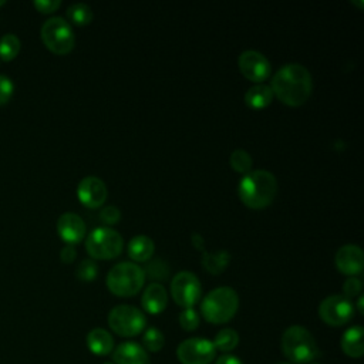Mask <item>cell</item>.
<instances>
[{
	"label": "cell",
	"instance_id": "6da1fadb",
	"mask_svg": "<svg viewBox=\"0 0 364 364\" xmlns=\"http://www.w3.org/2000/svg\"><path fill=\"white\" fill-rule=\"evenodd\" d=\"M270 88L283 104L290 107L303 105L313 90L311 74L301 64H286L274 73Z\"/></svg>",
	"mask_w": 364,
	"mask_h": 364
},
{
	"label": "cell",
	"instance_id": "7a4b0ae2",
	"mask_svg": "<svg viewBox=\"0 0 364 364\" xmlns=\"http://www.w3.org/2000/svg\"><path fill=\"white\" fill-rule=\"evenodd\" d=\"M277 193V181L266 169L249 171L237 185L239 199L250 209H263Z\"/></svg>",
	"mask_w": 364,
	"mask_h": 364
},
{
	"label": "cell",
	"instance_id": "3957f363",
	"mask_svg": "<svg viewBox=\"0 0 364 364\" xmlns=\"http://www.w3.org/2000/svg\"><path fill=\"white\" fill-rule=\"evenodd\" d=\"M282 353L293 364H306L318 354L317 343L313 334L303 326H290L284 330L280 340Z\"/></svg>",
	"mask_w": 364,
	"mask_h": 364
},
{
	"label": "cell",
	"instance_id": "277c9868",
	"mask_svg": "<svg viewBox=\"0 0 364 364\" xmlns=\"http://www.w3.org/2000/svg\"><path fill=\"white\" fill-rule=\"evenodd\" d=\"M239 307L237 293L228 286L210 290L200 303V313L212 324H223L233 318Z\"/></svg>",
	"mask_w": 364,
	"mask_h": 364
},
{
	"label": "cell",
	"instance_id": "5b68a950",
	"mask_svg": "<svg viewBox=\"0 0 364 364\" xmlns=\"http://www.w3.org/2000/svg\"><path fill=\"white\" fill-rule=\"evenodd\" d=\"M145 274L142 267L132 262H119L107 274L108 290L118 297L135 296L144 286Z\"/></svg>",
	"mask_w": 364,
	"mask_h": 364
},
{
	"label": "cell",
	"instance_id": "8992f818",
	"mask_svg": "<svg viewBox=\"0 0 364 364\" xmlns=\"http://www.w3.org/2000/svg\"><path fill=\"white\" fill-rule=\"evenodd\" d=\"M40 37L44 46L54 54H68L75 44V36L71 24L63 17H50L40 30Z\"/></svg>",
	"mask_w": 364,
	"mask_h": 364
},
{
	"label": "cell",
	"instance_id": "52a82bcc",
	"mask_svg": "<svg viewBox=\"0 0 364 364\" xmlns=\"http://www.w3.org/2000/svg\"><path fill=\"white\" fill-rule=\"evenodd\" d=\"M122 247L124 240L121 235L111 228H97L85 240V249L92 259H114L122 252Z\"/></svg>",
	"mask_w": 364,
	"mask_h": 364
},
{
	"label": "cell",
	"instance_id": "ba28073f",
	"mask_svg": "<svg viewBox=\"0 0 364 364\" xmlns=\"http://www.w3.org/2000/svg\"><path fill=\"white\" fill-rule=\"evenodd\" d=\"M109 328L121 337H134L145 330V314L129 304H119L111 309L108 314Z\"/></svg>",
	"mask_w": 364,
	"mask_h": 364
},
{
	"label": "cell",
	"instance_id": "9c48e42d",
	"mask_svg": "<svg viewBox=\"0 0 364 364\" xmlns=\"http://www.w3.org/2000/svg\"><path fill=\"white\" fill-rule=\"evenodd\" d=\"M200 294H202L200 282L193 273L188 270H182L172 277L171 296L178 306L183 309H189L199 301Z\"/></svg>",
	"mask_w": 364,
	"mask_h": 364
},
{
	"label": "cell",
	"instance_id": "30bf717a",
	"mask_svg": "<svg viewBox=\"0 0 364 364\" xmlns=\"http://www.w3.org/2000/svg\"><path fill=\"white\" fill-rule=\"evenodd\" d=\"M320 318L333 327L347 324L354 316V304L341 294L327 296L318 306Z\"/></svg>",
	"mask_w": 364,
	"mask_h": 364
},
{
	"label": "cell",
	"instance_id": "8fae6325",
	"mask_svg": "<svg viewBox=\"0 0 364 364\" xmlns=\"http://www.w3.org/2000/svg\"><path fill=\"white\" fill-rule=\"evenodd\" d=\"M216 348L208 338L192 337L183 340L176 348L181 364H210L215 360Z\"/></svg>",
	"mask_w": 364,
	"mask_h": 364
},
{
	"label": "cell",
	"instance_id": "7c38bea8",
	"mask_svg": "<svg viewBox=\"0 0 364 364\" xmlns=\"http://www.w3.org/2000/svg\"><path fill=\"white\" fill-rule=\"evenodd\" d=\"M239 70L249 81L262 84L272 73L269 60L256 50H246L237 58Z\"/></svg>",
	"mask_w": 364,
	"mask_h": 364
},
{
	"label": "cell",
	"instance_id": "4fadbf2b",
	"mask_svg": "<svg viewBox=\"0 0 364 364\" xmlns=\"http://www.w3.org/2000/svg\"><path fill=\"white\" fill-rule=\"evenodd\" d=\"M77 196L84 206L95 209L105 202L107 186L104 181L97 176H85L77 186Z\"/></svg>",
	"mask_w": 364,
	"mask_h": 364
},
{
	"label": "cell",
	"instance_id": "5bb4252c",
	"mask_svg": "<svg viewBox=\"0 0 364 364\" xmlns=\"http://www.w3.org/2000/svg\"><path fill=\"white\" fill-rule=\"evenodd\" d=\"M336 266L337 269L350 277L361 273L364 266L363 250L357 245H344L336 253Z\"/></svg>",
	"mask_w": 364,
	"mask_h": 364
},
{
	"label": "cell",
	"instance_id": "9a60e30c",
	"mask_svg": "<svg viewBox=\"0 0 364 364\" xmlns=\"http://www.w3.org/2000/svg\"><path fill=\"white\" fill-rule=\"evenodd\" d=\"M57 232L67 245L73 246L84 239L85 223L77 213L65 212L57 220Z\"/></svg>",
	"mask_w": 364,
	"mask_h": 364
},
{
	"label": "cell",
	"instance_id": "2e32d148",
	"mask_svg": "<svg viewBox=\"0 0 364 364\" xmlns=\"http://www.w3.org/2000/svg\"><path fill=\"white\" fill-rule=\"evenodd\" d=\"M114 364H151L146 350L134 341L121 343L112 350Z\"/></svg>",
	"mask_w": 364,
	"mask_h": 364
},
{
	"label": "cell",
	"instance_id": "e0dca14e",
	"mask_svg": "<svg viewBox=\"0 0 364 364\" xmlns=\"http://www.w3.org/2000/svg\"><path fill=\"white\" fill-rule=\"evenodd\" d=\"M142 307L149 314H159L168 304V293L159 283H151L145 287L141 297Z\"/></svg>",
	"mask_w": 364,
	"mask_h": 364
},
{
	"label": "cell",
	"instance_id": "ac0fdd59",
	"mask_svg": "<svg viewBox=\"0 0 364 364\" xmlns=\"http://www.w3.org/2000/svg\"><path fill=\"white\" fill-rule=\"evenodd\" d=\"M341 350L346 355L351 358H360L364 354V330L361 326L348 327L341 340H340Z\"/></svg>",
	"mask_w": 364,
	"mask_h": 364
},
{
	"label": "cell",
	"instance_id": "d6986e66",
	"mask_svg": "<svg viewBox=\"0 0 364 364\" xmlns=\"http://www.w3.org/2000/svg\"><path fill=\"white\" fill-rule=\"evenodd\" d=\"M87 347L97 355H107L114 350V338L104 328H92L87 334Z\"/></svg>",
	"mask_w": 364,
	"mask_h": 364
},
{
	"label": "cell",
	"instance_id": "ffe728a7",
	"mask_svg": "<svg viewBox=\"0 0 364 364\" xmlns=\"http://www.w3.org/2000/svg\"><path fill=\"white\" fill-rule=\"evenodd\" d=\"M128 256L134 262H148L155 250V245L149 236H134L128 243Z\"/></svg>",
	"mask_w": 364,
	"mask_h": 364
},
{
	"label": "cell",
	"instance_id": "44dd1931",
	"mask_svg": "<svg viewBox=\"0 0 364 364\" xmlns=\"http://www.w3.org/2000/svg\"><path fill=\"white\" fill-rule=\"evenodd\" d=\"M272 100H273L272 88H270V85H266L263 82L255 84L245 94L246 105H249L250 108H255V109L266 108L272 102Z\"/></svg>",
	"mask_w": 364,
	"mask_h": 364
},
{
	"label": "cell",
	"instance_id": "7402d4cb",
	"mask_svg": "<svg viewBox=\"0 0 364 364\" xmlns=\"http://www.w3.org/2000/svg\"><path fill=\"white\" fill-rule=\"evenodd\" d=\"M230 255L226 250H219L216 253L203 252V267L212 273L219 274L229 264Z\"/></svg>",
	"mask_w": 364,
	"mask_h": 364
},
{
	"label": "cell",
	"instance_id": "603a6c76",
	"mask_svg": "<svg viewBox=\"0 0 364 364\" xmlns=\"http://www.w3.org/2000/svg\"><path fill=\"white\" fill-rule=\"evenodd\" d=\"M212 343L216 350L228 354L229 351L235 350L236 346L239 344V334L233 328H222L216 333Z\"/></svg>",
	"mask_w": 364,
	"mask_h": 364
},
{
	"label": "cell",
	"instance_id": "cb8c5ba5",
	"mask_svg": "<svg viewBox=\"0 0 364 364\" xmlns=\"http://www.w3.org/2000/svg\"><path fill=\"white\" fill-rule=\"evenodd\" d=\"M20 38L13 34L7 33L0 37V58L3 61H11L14 60L20 53Z\"/></svg>",
	"mask_w": 364,
	"mask_h": 364
},
{
	"label": "cell",
	"instance_id": "d4e9b609",
	"mask_svg": "<svg viewBox=\"0 0 364 364\" xmlns=\"http://www.w3.org/2000/svg\"><path fill=\"white\" fill-rule=\"evenodd\" d=\"M67 17L75 26H87L92 20V10L85 3H74L68 6Z\"/></svg>",
	"mask_w": 364,
	"mask_h": 364
},
{
	"label": "cell",
	"instance_id": "484cf974",
	"mask_svg": "<svg viewBox=\"0 0 364 364\" xmlns=\"http://www.w3.org/2000/svg\"><path fill=\"white\" fill-rule=\"evenodd\" d=\"M142 344H144V348L146 351H151V353H156V351L162 350V347L165 344V338H164L162 331H159L155 327L146 328L142 334Z\"/></svg>",
	"mask_w": 364,
	"mask_h": 364
},
{
	"label": "cell",
	"instance_id": "4316f807",
	"mask_svg": "<svg viewBox=\"0 0 364 364\" xmlns=\"http://www.w3.org/2000/svg\"><path fill=\"white\" fill-rule=\"evenodd\" d=\"M230 166L240 173H247L252 168V156L245 149H235L230 154Z\"/></svg>",
	"mask_w": 364,
	"mask_h": 364
},
{
	"label": "cell",
	"instance_id": "83f0119b",
	"mask_svg": "<svg viewBox=\"0 0 364 364\" xmlns=\"http://www.w3.org/2000/svg\"><path fill=\"white\" fill-rule=\"evenodd\" d=\"M144 274L154 279V280H165L169 274V267L164 260L155 259V260H148L146 266L142 269Z\"/></svg>",
	"mask_w": 364,
	"mask_h": 364
},
{
	"label": "cell",
	"instance_id": "f1b7e54d",
	"mask_svg": "<svg viewBox=\"0 0 364 364\" xmlns=\"http://www.w3.org/2000/svg\"><path fill=\"white\" fill-rule=\"evenodd\" d=\"M199 314L196 313L195 309L189 307V309H183L179 314V324L185 331H193L198 328L199 326Z\"/></svg>",
	"mask_w": 364,
	"mask_h": 364
},
{
	"label": "cell",
	"instance_id": "f546056e",
	"mask_svg": "<svg viewBox=\"0 0 364 364\" xmlns=\"http://www.w3.org/2000/svg\"><path fill=\"white\" fill-rule=\"evenodd\" d=\"M97 273H98V266L92 259H84L77 266V277L84 282L94 280L97 277Z\"/></svg>",
	"mask_w": 364,
	"mask_h": 364
},
{
	"label": "cell",
	"instance_id": "4dcf8cb0",
	"mask_svg": "<svg viewBox=\"0 0 364 364\" xmlns=\"http://www.w3.org/2000/svg\"><path fill=\"white\" fill-rule=\"evenodd\" d=\"M14 92V84L10 77L0 74V107L6 105Z\"/></svg>",
	"mask_w": 364,
	"mask_h": 364
},
{
	"label": "cell",
	"instance_id": "1f68e13d",
	"mask_svg": "<svg viewBox=\"0 0 364 364\" xmlns=\"http://www.w3.org/2000/svg\"><path fill=\"white\" fill-rule=\"evenodd\" d=\"M361 289H363V283L360 279L357 277H348L346 282H344V286H343V291H344V297L347 299H351V297H355L361 293Z\"/></svg>",
	"mask_w": 364,
	"mask_h": 364
},
{
	"label": "cell",
	"instance_id": "d6a6232c",
	"mask_svg": "<svg viewBox=\"0 0 364 364\" xmlns=\"http://www.w3.org/2000/svg\"><path fill=\"white\" fill-rule=\"evenodd\" d=\"M100 218L107 225H114V223H117L121 219V212H119V209L117 206L108 205V206L102 208V210L100 213Z\"/></svg>",
	"mask_w": 364,
	"mask_h": 364
},
{
	"label": "cell",
	"instance_id": "836d02e7",
	"mask_svg": "<svg viewBox=\"0 0 364 364\" xmlns=\"http://www.w3.org/2000/svg\"><path fill=\"white\" fill-rule=\"evenodd\" d=\"M33 4L37 9V11L43 14H48L55 11L61 6V1L60 0H36Z\"/></svg>",
	"mask_w": 364,
	"mask_h": 364
},
{
	"label": "cell",
	"instance_id": "e575fe53",
	"mask_svg": "<svg viewBox=\"0 0 364 364\" xmlns=\"http://www.w3.org/2000/svg\"><path fill=\"white\" fill-rule=\"evenodd\" d=\"M75 256H77V252H75L74 246H71V245L64 246V247L61 249V252H60V259H61V262H64V263H71V262H74Z\"/></svg>",
	"mask_w": 364,
	"mask_h": 364
},
{
	"label": "cell",
	"instance_id": "d590c367",
	"mask_svg": "<svg viewBox=\"0 0 364 364\" xmlns=\"http://www.w3.org/2000/svg\"><path fill=\"white\" fill-rule=\"evenodd\" d=\"M215 364H243L240 358H237L236 355H232V354H223L220 357L216 358Z\"/></svg>",
	"mask_w": 364,
	"mask_h": 364
},
{
	"label": "cell",
	"instance_id": "8d00e7d4",
	"mask_svg": "<svg viewBox=\"0 0 364 364\" xmlns=\"http://www.w3.org/2000/svg\"><path fill=\"white\" fill-rule=\"evenodd\" d=\"M192 242H193V245L198 247V249H203L202 247V237L199 236V235H192Z\"/></svg>",
	"mask_w": 364,
	"mask_h": 364
},
{
	"label": "cell",
	"instance_id": "74e56055",
	"mask_svg": "<svg viewBox=\"0 0 364 364\" xmlns=\"http://www.w3.org/2000/svg\"><path fill=\"white\" fill-rule=\"evenodd\" d=\"M363 301H364V297L363 296H360L358 297V300H357V309H358V311L363 314L364 313V307H363Z\"/></svg>",
	"mask_w": 364,
	"mask_h": 364
},
{
	"label": "cell",
	"instance_id": "f35d334b",
	"mask_svg": "<svg viewBox=\"0 0 364 364\" xmlns=\"http://www.w3.org/2000/svg\"><path fill=\"white\" fill-rule=\"evenodd\" d=\"M274 364H291V363H286V361H279V363H274Z\"/></svg>",
	"mask_w": 364,
	"mask_h": 364
},
{
	"label": "cell",
	"instance_id": "ab89813d",
	"mask_svg": "<svg viewBox=\"0 0 364 364\" xmlns=\"http://www.w3.org/2000/svg\"><path fill=\"white\" fill-rule=\"evenodd\" d=\"M4 4H6V1H4V0H0V7L4 6Z\"/></svg>",
	"mask_w": 364,
	"mask_h": 364
},
{
	"label": "cell",
	"instance_id": "60d3db41",
	"mask_svg": "<svg viewBox=\"0 0 364 364\" xmlns=\"http://www.w3.org/2000/svg\"><path fill=\"white\" fill-rule=\"evenodd\" d=\"M104 364H114V363H104Z\"/></svg>",
	"mask_w": 364,
	"mask_h": 364
},
{
	"label": "cell",
	"instance_id": "b9f144b4",
	"mask_svg": "<svg viewBox=\"0 0 364 364\" xmlns=\"http://www.w3.org/2000/svg\"><path fill=\"white\" fill-rule=\"evenodd\" d=\"M316 364H318V363H316Z\"/></svg>",
	"mask_w": 364,
	"mask_h": 364
}]
</instances>
